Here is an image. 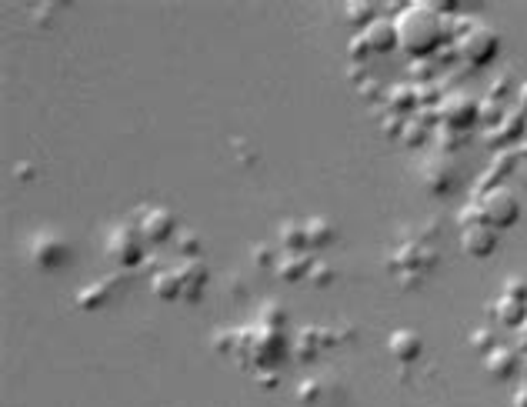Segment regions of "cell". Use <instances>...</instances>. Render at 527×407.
I'll list each match as a JSON object with an SVG mask.
<instances>
[{
    "label": "cell",
    "mask_w": 527,
    "mask_h": 407,
    "mask_svg": "<svg viewBox=\"0 0 527 407\" xmlns=\"http://www.w3.org/2000/svg\"><path fill=\"white\" fill-rule=\"evenodd\" d=\"M397 24V47L411 57H427L444 44L447 24L431 4H411L394 17Z\"/></svg>",
    "instance_id": "obj_1"
},
{
    "label": "cell",
    "mask_w": 527,
    "mask_h": 407,
    "mask_svg": "<svg viewBox=\"0 0 527 407\" xmlns=\"http://www.w3.org/2000/svg\"><path fill=\"white\" fill-rule=\"evenodd\" d=\"M497 51H501V37H497L491 24H484V21L464 24L461 37H457V54H461L467 64H474V67L491 64Z\"/></svg>",
    "instance_id": "obj_2"
},
{
    "label": "cell",
    "mask_w": 527,
    "mask_h": 407,
    "mask_svg": "<svg viewBox=\"0 0 527 407\" xmlns=\"http://www.w3.org/2000/svg\"><path fill=\"white\" fill-rule=\"evenodd\" d=\"M481 221L491 224L494 231L514 227L521 221V197H517L511 187H491L481 201Z\"/></svg>",
    "instance_id": "obj_3"
},
{
    "label": "cell",
    "mask_w": 527,
    "mask_h": 407,
    "mask_svg": "<svg viewBox=\"0 0 527 407\" xmlns=\"http://www.w3.org/2000/svg\"><path fill=\"white\" fill-rule=\"evenodd\" d=\"M461 247H464L467 257H474V261H484V257H491L497 251V231H494L491 224L477 221L471 227H464Z\"/></svg>",
    "instance_id": "obj_4"
},
{
    "label": "cell",
    "mask_w": 527,
    "mask_h": 407,
    "mask_svg": "<svg viewBox=\"0 0 527 407\" xmlns=\"http://www.w3.org/2000/svg\"><path fill=\"white\" fill-rule=\"evenodd\" d=\"M31 257H34L37 267H44V271H57V267H61L67 257H71V247H67V241H61V237L41 234V237H34Z\"/></svg>",
    "instance_id": "obj_5"
},
{
    "label": "cell",
    "mask_w": 527,
    "mask_h": 407,
    "mask_svg": "<svg viewBox=\"0 0 527 407\" xmlns=\"http://www.w3.org/2000/svg\"><path fill=\"white\" fill-rule=\"evenodd\" d=\"M361 37H364V44L371 54H387L397 47V24L387 21V17H377L371 27H364Z\"/></svg>",
    "instance_id": "obj_6"
},
{
    "label": "cell",
    "mask_w": 527,
    "mask_h": 407,
    "mask_svg": "<svg viewBox=\"0 0 527 407\" xmlns=\"http://www.w3.org/2000/svg\"><path fill=\"white\" fill-rule=\"evenodd\" d=\"M141 231H144L147 241L164 244L167 237L177 231V221H174L171 211H164V207H154V211H147V214L141 217Z\"/></svg>",
    "instance_id": "obj_7"
},
{
    "label": "cell",
    "mask_w": 527,
    "mask_h": 407,
    "mask_svg": "<svg viewBox=\"0 0 527 407\" xmlns=\"http://www.w3.org/2000/svg\"><path fill=\"white\" fill-rule=\"evenodd\" d=\"M441 117H444V124H451V127H467L477 117V101L467 94H451L441 104Z\"/></svg>",
    "instance_id": "obj_8"
},
{
    "label": "cell",
    "mask_w": 527,
    "mask_h": 407,
    "mask_svg": "<svg viewBox=\"0 0 527 407\" xmlns=\"http://www.w3.org/2000/svg\"><path fill=\"white\" fill-rule=\"evenodd\" d=\"M111 257H114V264H121V267H127V264H134L137 257H141V241H137V234L131 231V227H117L114 231V237H111Z\"/></svg>",
    "instance_id": "obj_9"
},
{
    "label": "cell",
    "mask_w": 527,
    "mask_h": 407,
    "mask_svg": "<svg viewBox=\"0 0 527 407\" xmlns=\"http://www.w3.org/2000/svg\"><path fill=\"white\" fill-rule=\"evenodd\" d=\"M387 347H391V354L397 357V361L411 364V361L421 357L424 341H421V334H417V331H394L391 341H387Z\"/></svg>",
    "instance_id": "obj_10"
},
{
    "label": "cell",
    "mask_w": 527,
    "mask_h": 407,
    "mask_svg": "<svg viewBox=\"0 0 527 407\" xmlns=\"http://www.w3.org/2000/svg\"><path fill=\"white\" fill-rule=\"evenodd\" d=\"M487 371L494 377H511L517 371V354L511 347H494V351L487 354Z\"/></svg>",
    "instance_id": "obj_11"
},
{
    "label": "cell",
    "mask_w": 527,
    "mask_h": 407,
    "mask_svg": "<svg viewBox=\"0 0 527 407\" xmlns=\"http://www.w3.org/2000/svg\"><path fill=\"white\" fill-rule=\"evenodd\" d=\"M497 311H501L504 324H517L527 314V297H507V301H501Z\"/></svg>",
    "instance_id": "obj_12"
},
{
    "label": "cell",
    "mask_w": 527,
    "mask_h": 407,
    "mask_svg": "<svg viewBox=\"0 0 527 407\" xmlns=\"http://www.w3.org/2000/svg\"><path fill=\"white\" fill-rule=\"evenodd\" d=\"M347 17L354 21V27H371L377 21V14H374L371 4H351V7H347Z\"/></svg>",
    "instance_id": "obj_13"
},
{
    "label": "cell",
    "mask_w": 527,
    "mask_h": 407,
    "mask_svg": "<svg viewBox=\"0 0 527 407\" xmlns=\"http://www.w3.org/2000/svg\"><path fill=\"white\" fill-rule=\"evenodd\" d=\"M307 237H311V244H331L334 231H331V224H327V221L314 217V221L307 224Z\"/></svg>",
    "instance_id": "obj_14"
},
{
    "label": "cell",
    "mask_w": 527,
    "mask_h": 407,
    "mask_svg": "<svg viewBox=\"0 0 527 407\" xmlns=\"http://www.w3.org/2000/svg\"><path fill=\"white\" fill-rule=\"evenodd\" d=\"M514 407H527V384L514 394Z\"/></svg>",
    "instance_id": "obj_15"
}]
</instances>
